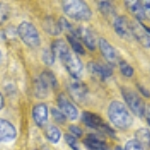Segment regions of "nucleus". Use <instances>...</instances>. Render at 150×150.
Masks as SVG:
<instances>
[{
	"label": "nucleus",
	"instance_id": "1",
	"mask_svg": "<svg viewBox=\"0 0 150 150\" xmlns=\"http://www.w3.org/2000/svg\"><path fill=\"white\" fill-rule=\"evenodd\" d=\"M108 117L112 124L119 129H128L133 123V118L129 110L122 102L117 100L109 104Z\"/></svg>",
	"mask_w": 150,
	"mask_h": 150
},
{
	"label": "nucleus",
	"instance_id": "2",
	"mask_svg": "<svg viewBox=\"0 0 150 150\" xmlns=\"http://www.w3.org/2000/svg\"><path fill=\"white\" fill-rule=\"evenodd\" d=\"M63 11L68 17L77 21H88L92 16V12L84 1L67 0L63 2Z\"/></svg>",
	"mask_w": 150,
	"mask_h": 150
},
{
	"label": "nucleus",
	"instance_id": "3",
	"mask_svg": "<svg viewBox=\"0 0 150 150\" xmlns=\"http://www.w3.org/2000/svg\"><path fill=\"white\" fill-rule=\"evenodd\" d=\"M17 34L27 46L31 48H36L39 46V33L32 23L27 22V21L21 22L17 27Z\"/></svg>",
	"mask_w": 150,
	"mask_h": 150
},
{
	"label": "nucleus",
	"instance_id": "4",
	"mask_svg": "<svg viewBox=\"0 0 150 150\" xmlns=\"http://www.w3.org/2000/svg\"><path fill=\"white\" fill-rule=\"evenodd\" d=\"M121 91L123 98H124L127 106L130 108V110L138 117H143L145 114L146 105H145L144 101L142 100V98L135 91H133L129 88L122 87Z\"/></svg>",
	"mask_w": 150,
	"mask_h": 150
},
{
	"label": "nucleus",
	"instance_id": "5",
	"mask_svg": "<svg viewBox=\"0 0 150 150\" xmlns=\"http://www.w3.org/2000/svg\"><path fill=\"white\" fill-rule=\"evenodd\" d=\"M62 64L65 66V68L68 71V73L73 77L74 79H79L83 73V64L80 58L74 53L68 51L66 54L60 58Z\"/></svg>",
	"mask_w": 150,
	"mask_h": 150
},
{
	"label": "nucleus",
	"instance_id": "6",
	"mask_svg": "<svg viewBox=\"0 0 150 150\" xmlns=\"http://www.w3.org/2000/svg\"><path fill=\"white\" fill-rule=\"evenodd\" d=\"M82 121L84 122V124L87 125L88 127L92 128V129L98 130V131L108 134L110 136H114L115 135L114 130L108 126V124H106L103 121L102 118L99 115L95 114V113L87 112V111L83 112L82 113Z\"/></svg>",
	"mask_w": 150,
	"mask_h": 150
},
{
	"label": "nucleus",
	"instance_id": "7",
	"mask_svg": "<svg viewBox=\"0 0 150 150\" xmlns=\"http://www.w3.org/2000/svg\"><path fill=\"white\" fill-rule=\"evenodd\" d=\"M67 90L69 92L70 97L77 103L83 102L88 95V88L85 85V83L78 79L70 81L67 85Z\"/></svg>",
	"mask_w": 150,
	"mask_h": 150
},
{
	"label": "nucleus",
	"instance_id": "8",
	"mask_svg": "<svg viewBox=\"0 0 150 150\" xmlns=\"http://www.w3.org/2000/svg\"><path fill=\"white\" fill-rule=\"evenodd\" d=\"M99 48H100L101 54L103 55V57L107 60V62L111 66L119 63L121 59H120L117 50L107 40L104 39V38H100L99 39Z\"/></svg>",
	"mask_w": 150,
	"mask_h": 150
},
{
	"label": "nucleus",
	"instance_id": "9",
	"mask_svg": "<svg viewBox=\"0 0 150 150\" xmlns=\"http://www.w3.org/2000/svg\"><path fill=\"white\" fill-rule=\"evenodd\" d=\"M114 30L118 35L124 39H131L132 35V26L128 21L126 16H118L113 21Z\"/></svg>",
	"mask_w": 150,
	"mask_h": 150
},
{
	"label": "nucleus",
	"instance_id": "10",
	"mask_svg": "<svg viewBox=\"0 0 150 150\" xmlns=\"http://www.w3.org/2000/svg\"><path fill=\"white\" fill-rule=\"evenodd\" d=\"M87 67H88L89 72L93 77L102 81L109 78L113 73V69L111 65H103L100 63H96V62H89Z\"/></svg>",
	"mask_w": 150,
	"mask_h": 150
},
{
	"label": "nucleus",
	"instance_id": "11",
	"mask_svg": "<svg viewBox=\"0 0 150 150\" xmlns=\"http://www.w3.org/2000/svg\"><path fill=\"white\" fill-rule=\"evenodd\" d=\"M16 128L8 120L0 118V143H8L16 138Z\"/></svg>",
	"mask_w": 150,
	"mask_h": 150
},
{
	"label": "nucleus",
	"instance_id": "12",
	"mask_svg": "<svg viewBox=\"0 0 150 150\" xmlns=\"http://www.w3.org/2000/svg\"><path fill=\"white\" fill-rule=\"evenodd\" d=\"M132 35L138 40V42L145 48L150 47V34L144 27V24L135 20L131 23Z\"/></svg>",
	"mask_w": 150,
	"mask_h": 150
},
{
	"label": "nucleus",
	"instance_id": "13",
	"mask_svg": "<svg viewBox=\"0 0 150 150\" xmlns=\"http://www.w3.org/2000/svg\"><path fill=\"white\" fill-rule=\"evenodd\" d=\"M58 106L63 114L70 120H76L78 117V110L70 101L67 99L64 94L58 96Z\"/></svg>",
	"mask_w": 150,
	"mask_h": 150
},
{
	"label": "nucleus",
	"instance_id": "14",
	"mask_svg": "<svg viewBox=\"0 0 150 150\" xmlns=\"http://www.w3.org/2000/svg\"><path fill=\"white\" fill-rule=\"evenodd\" d=\"M75 36L79 40L81 39L82 42L85 44V46L90 50H94L96 46V39L94 33L87 27L80 26L75 30Z\"/></svg>",
	"mask_w": 150,
	"mask_h": 150
},
{
	"label": "nucleus",
	"instance_id": "15",
	"mask_svg": "<svg viewBox=\"0 0 150 150\" xmlns=\"http://www.w3.org/2000/svg\"><path fill=\"white\" fill-rule=\"evenodd\" d=\"M32 117L38 126H43L48 120V108L46 104L39 103L32 110Z\"/></svg>",
	"mask_w": 150,
	"mask_h": 150
},
{
	"label": "nucleus",
	"instance_id": "16",
	"mask_svg": "<svg viewBox=\"0 0 150 150\" xmlns=\"http://www.w3.org/2000/svg\"><path fill=\"white\" fill-rule=\"evenodd\" d=\"M84 144L90 150H110L107 143L95 134H89L84 140Z\"/></svg>",
	"mask_w": 150,
	"mask_h": 150
},
{
	"label": "nucleus",
	"instance_id": "17",
	"mask_svg": "<svg viewBox=\"0 0 150 150\" xmlns=\"http://www.w3.org/2000/svg\"><path fill=\"white\" fill-rule=\"evenodd\" d=\"M125 5H126L128 10L130 11V13L137 19V21L140 22V21L145 20L141 1H138V0H129V1H125Z\"/></svg>",
	"mask_w": 150,
	"mask_h": 150
},
{
	"label": "nucleus",
	"instance_id": "18",
	"mask_svg": "<svg viewBox=\"0 0 150 150\" xmlns=\"http://www.w3.org/2000/svg\"><path fill=\"white\" fill-rule=\"evenodd\" d=\"M50 90H51V89H50L47 84L40 78V76L35 79V81H34V94L37 98L41 99V98L47 97Z\"/></svg>",
	"mask_w": 150,
	"mask_h": 150
},
{
	"label": "nucleus",
	"instance_id": "19",
	"mask_svg": "<svg viewBox=\"0 0 150 150\" xmlns=\"http://www.w3.org/2000/svg\"><path fill=\"white\" fill-rule=\"evenodd\" d=\"M135 140L143 148L150 146V130L147 128H139L135 132Z\"/></svg>",
	"mask_w": 150,
	"mask_h": 150
},
{
	"label": "nucleus",
	"instance_id": "20",
	"mask_svg": "<svg viewBox=\"0 0 150 150\" xmlns=\"http://www.w3.org/2000/svg\"><path fill=\"white\" fill-rule=\"evenodd\" d=\"M43 28H44V30L46 32H48L51 35H58L61 32V28H60L58 21L53 19L52 17H47L44 19V21H43Z\"/></svg>",
	"mask_w": 150,
	"mask_h": 150
},
{
	"label": "nucleus",
	"instance_id": "21",
	"mask_svg": "<svg viewBox=\"0 0 150 150\" xmlns=\"http://www.w3.org/2000/svg\"><path fill=\"white\" fill-rule=\"evenodd\" d=\"M51 50H52V52L54 53L55 57H58L59 59L63 56L64 54H66L67 52L70 51L68 46H67V44L62 39H58V40L53 41Z\"/></svg>",
	"mask_w": 150,
	"mask_h": 150
},
{
	"label": "nucleus",
	"instance_id": "22",
	"mask_svg": "<svg viewBox=\"0 0 150 150\" xmlns=\"http://www.w3.org/2000/svg\"><path fill=\"white\" fill-rule=\"evenodd\" d=\"M45 135H46V138L49 140V142L55 144L58 143L60 138H61V131L55 125H50V126L47 127L46 131H45Z\"/></svg>",
	"mask_w": 150,
	"mask_h": 150
},
{
	"label": "nucleus",
	"instance_id": "23",
	"mask_svg": "<svg viewBox=\"0 0 150 150\" xmlns=\"http://www.w3.org/2000/svg\"><path fill=\"white\" fill-rule=\"evenodd\" d=\"M40 78L42 79L45 83L47 84L48 87H49L51 90H54L58 87V82L56 77L54 76V74L50 71H44L42 72V74L40 75Z\"/></svg>",
	"mask_w": 150,
	"mask_h": 150
},
{
	"label": "nucleus",
	"instance_id": "24",
	"mask_svg": "<svg viewBox=\"0 0 150 150\" xmlns=\"http://www.w3.org/2000/svg\"><path fill=\"white\" fill-rule=\"evenodd\" d=\"M67 39H68L69 44L71 45L72 49H73V51L75 53H77V54H81V55L85 54V49H84L83 45L81 44L80 40H79L76 36L68 34L67 35Z\"/></svg>",
	"mask_w": 150,
	"mask_h": 150
},
{
	"label": "nucleus",
	"instance_id": "25",
	"mask_svg": "<svg viewBox=\"0 0 150 150\" xmlns=\"http://www.w3.org/2000/svg\"><path fill=\"white\" fill-rule=\"evenodd\" d=\"M98 7L101 13L105 16H111L115 13V9L113 4L109 1H100L98 2Z\"/></svg>",
	"mask_w": 150,
	"mask_h": 150
},
{
	"label": "nucleus",
	"instance_id": "26",
	"mask_svg": "<svg viewBox=\"0 0 150 150\" xmlns=\"http://www.w3.org/2000/svg\"><path fill=\"white\" fill-rule=\"evenodd\" d=\"M119 69L120 72L124 75L125 77H132L133 74H134V70H133V67L130 64H128L125 60H120L119 63Z\"/></svg>",
	"mask_w": 150,
	"mask_h": 150
},
{
	"label": "nucleus",
	"instance_id": "27",
	"mask_svg": "<svg viewBox=\"0 0 150 150\" xmlns=\"http://www.w3.org/2000/svg\"><path fill=\"white\" fill-rule=\"evenodd\" d=\"M55 55L54 53L52 52L51 48L49 49H45L43 51V54H42V59H43V62H44L46 65H52L54 63L55 61Z\"/></svg>",
	"mask_w": 150,
	"mask_h": 150
},
{
	"label": "nucleus",
	"instance_id": "28",
	"mask_svg": "<svg viewBox=\"0 0 150 150\" xmlns=\"http://www.w3.org/2000/svg\"><path fill=\"white\" fill-rule=\"evenodd\" d=\"M51 114H52L53 119H54L57 123H59V124H63V123L66 121V116H65L63 113L60 111V109L52 108Z\"/></svg>",
	"mask_w": 150,
	"mask_h": 150
},
{
	"label": "nucleus",
	"instance_id": "29",
	"mask_svg": "<svg viewBox=\"0 0 150 150\" xmlns=\"http://www.w3.org/2000/svg\"><path fill=\"white\" fill-rule=\"evenodd\" d=\"M9 7L4 3H0V25L4 23L9 17Z\"/></svg>",
	"mask_w": 150,
	"mask_h": 150
},
{
	"label": "nucleus",
	"instance_id": "30",
	"mask_svg": "<svg viewBox=\"0 0 150 150\" xmlns=\"http://www.w3.org/2000/svg\"><path fill=\"white\" fill-rule=\"evenodd\" d=\"M124 150H144V148L136 141V140H129V141L125 144Z\"/></svg>",
	"mask_w": 150,
	"mask_h": 150
},
{
	"label": "nucleus",
	"instance_id": "31",
	"mask_svg": "<svg viewBox=\"0 0 150 150\" xmlns=\"http://www.w3.org/2000/svg\"><path fill=\"white\" fill-rule=\"evenodd\" d=\"M64 139H65V141H66V143L68 144L73 150H79L78 146H77V141H76V139H75V137H73L72 135H69V134H65Z\"/></svg>",
	"mask_w": 150,
	"mask_h": 150
},
{
	"label": "nucleus",
	"instance_id": "32",
	"mask_svg": "<svg viewBox=\"0 0 150 150\" xmlns=\"http://www.w3.org/2000/svg\"><path fill=\"white\" fill-rule=\"evenodd\" d=\"M141 4H142V8H143L145 20L150 21V0L141 1Z\"/></svg>",
	"mask_w": 150,
	"mask_h": 150
},
{
	"label": "nucleus",
	"instance_id": "33",
	"mask_svg": "<svg viewBox=\"0 0 150 150\" xmlns=\"http://www.w3.org/2000/svg\"><path fill=\"white\" fill-rule=\"evenodd\" d=\"M69 131L71 132V134L74 135L75 137H81L82 136V130L78 126H76V125H70Z\"/></svg>",
	"mask_w": 150,
	"mask_h": 150
},
{
	"label": "nucleus",
	"instance_id": "34",
	"mask_svg": "<svg viewBox=\"0 0 150 150\" xmlns=\"http://www.w3.org/2000/svg\"><path fill=\"white\" fill-rule=\"evenodd\" d=\"M138 89L140 90V92H141L145 96V97H150V92H149L148 90H147L146 88H145V87L139 85V84H138Z\"/></svg>",
	"mask_w": 150,
	"mask_h": 150
},
{
	"label": "nucleus",
	"instance_id": "35",
	"mask_svg": "<svg viewBox=\"0 0 150 150\" xmlns=\"http://www.w3.org/2000/svg\"><path fill=\"white\" fill-rule=\"evenodd\" d=\"M144 115H145V118H146V120H147V123H148L149 126H150V104H148V105L146 106Z\"/></svg>",
	"mask_w": 150,
	"mask_h": 150
},
{
	"label": "nucleus",
	"instance_id": "36",
	"mask_svg": "<svg viewBox=\"0 0 150 150\" xmlns=\"http://www.w3.org/2000/svg\"><path fill=\"white\" fill-rule=\"evenodd\" d=\"M5 39H7V38H6V35H5V31H4V30H1V31H0V41L5 40Z\"/></svg>",
	"mask_w": 150,
	"mask_h": 150
},
{
	"label": "nucleus",
	"instance_id": "37",
	"mask_svg": "<svg viewBox=\"0 0 150 150\" xmlns=\"http://www.w3.org/2000/svg\"><path fill=\"white\" fill-rule=\"evenodd\" d=\"M3 106H4V98L2 96V94L0 93V110L3 108Z\"/></svg>",
	"mask_w": 150,
	"mask_h": 150
},
{
	"label": "nucleus",
	"instance_id": "38",
	"mask_svg": "<svg viewBox=\"0 0 150 150\" xmlns=\"http://www.w3.org/2000/svg\"><path fill=\"white\" fill-rule=\"evenodd\" d=\"M2 62V53H1V50H0V64Z\"/></svg>",
	"mask_w": 150,
	"mask_h": 150
},
{
	"label": "nucleus",
	"instance_id": "39",
	"mask_svg": "<svg viewBox=\"0 0 150 150\" xmlns=\"http://www.w3.org/2000/svg\"><path fill=\"white\" fill-rule=\"evenodd\" d=\"M115 150H124V149L121 148V147H120V146H117V147H116V148H115Z\"/></svg>",
	"mask_w": 150,
	"mask_h": 150
}]
</instances>
